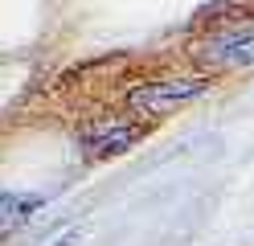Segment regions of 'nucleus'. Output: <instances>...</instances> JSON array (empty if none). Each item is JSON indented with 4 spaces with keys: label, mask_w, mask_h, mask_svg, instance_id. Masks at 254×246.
Listing matches in <instances>:
<instances>
[{
    "label": "nucleus",
    "mask_w": 254,
    "mask_h": 246,
    "mask_svg": "<svg viewBox=\"0 0 254 246\" xmlns=\"http://www.w3.org/2000/svg\"><path fill=\"white\" fill-rule=\"evenodd\" d=\"M213 82L209 74H164V78H148L139 86L127 90V111L144 115V119H164V115L181 111L185 103H193L209 90Z\"/></svg>",
    "instance_id": "nucleus-1"
},
{
    "label": "nucleus",
    "mask_w": 254,
    "mask_h": 246,
    "mask_svg": "<svg viewBox=\"0 0 254 246\" xmlns=\"http://www.w3.org/2000/svg\"><path fill=\"white\" fill-rule=\"evenodd\" d=\"M197 58L209 70H250L254 66V21H238L197 41Z\"/></svg>",
    "instance_id": "nucleus-2"
},
{
    "label": "nucleus",
    "mask_w": 254,
    "mask_h": 246,
    "mask_svg": "<svg viewBox=\"0 0 254 246\" xmlns=\"http://www.w3.org/2000/svg\"><path fill=\"white\" fill-rule=\"evenodd\" d=\"M139 136H144V127H139L135 119H127V115H103V119H94V123L82 127V148L90 156H119Z\"/></svg>",
    "instance_id": "nucleus-3"
},
{
    "label": "nucleus",
    "mask_w": 254,
    "mask_h": 246,
    "mask_svg": "<svg viewBox=\"0 0 254 246\" xmlns=\"http://www.w3.org/2000/svg\"><path fill=\"white\" fill-rule=\"evenodd\" d=\"M41 209L37 193H0V238L17 234V230Z\"/></svg>",
    "instance_id": "nucleus-4"
},
{
    "label": "nucleus",
    "mask_w": 254,
    "mask_h": 246,
    "mask_svg": "<svg viewBox=\"0 0 254 246\" xmlns=\"http://www.w3.org/2000/svg\"><path fill=\"white\" fill-rule=\"evenodd\" d=\"M78 242H82V234H78V230H70V234H62L54 246H78Z\"/></svg>",
    "instance_id": "nucleus-5"
}]
</instances>
